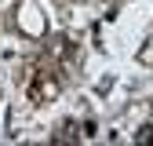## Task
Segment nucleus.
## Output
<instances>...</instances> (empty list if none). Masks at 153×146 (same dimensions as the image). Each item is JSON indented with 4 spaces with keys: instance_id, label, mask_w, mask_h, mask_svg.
Here are the masks:
<instances>
[{
    "instance_id": "1",
    "label": "nucleus",
    "mask_w": 153,
    "mask_h": 146,
    "mask_svg": "<svg viewBox=\"0 0 153 146\" xmlns=\"http://www.w3.org/2000/svg\"><path fill=\"white\" fill-rule=\"evenodd\" d=\"M135 139H139V142H153V124H142Z\"/></svg>"
}]
</instances>
